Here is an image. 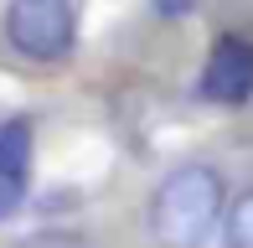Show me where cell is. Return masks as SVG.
Here are the masks:
<instances>
[{
	"label": "cell",
	"mask_w": 253,
	"mask_h": 248,
	"mask_svg": "<svg viewBox=\"0 0 253 248\" xmlns=\"http://www.w3.org/2000/svg\"><path fill=\"white\" fill-rule=\"evenodd\" d=\"M197 93L217 109H238L253 98V41L238 37V31H222L212 41L202 62V78H197Z\"/></svg>",
	"instance_id": "cell-3"
},
{
	"label": "cell",
	"mask_w": 253,
	"mask_h": 248,
	"mask_svg": "<svg viewBox=\"0 0 253 248\" xmlns=\"http://www.w3.org/2000/svg\"><path fill=\"white\" fill-rule=\"evenodd\" d=\"M5 41L26 62H62L78 47V10L73 0H10L5 5Z\"/></svg>",
	"instance_id": "cell-2"
},
{
	"label": "cell",
	"mask_w": 253,
	"mask_h": 248,
	"mask_svg": "<svg viewBox=\"0 0 253 248\" xmlns=\"http://www.w3.org/2000/svg\"><path fill=\"white\" fill-rule=\"evenodd\" d=\"M222 243L227 248H253V186L227 202V212H222Z\"/></svg>",
	"instance_id": "cell-4"
},
{
	"label": "cell",
	"mask_w": 253,
	"mask_h": 248,
	"mask_svg": "<svg viewBox=\"0 0 253 248\" xmlns=\"http://www.w3.org/2000/svg\"><path fill=\"white\" fill-rule=\"evenodd\" d=\"M227 186L222 171L207 161L170 165L150 191V238L155 248H207L212 233L222 228Z\"/></svg>",
	"instance_id": "cell-1"
},
{
	"label": "cell",
	"mask_w": 253,
	"mask_h": 248,
	"mask_svg": "<svg viewBox=\"0 0 253 248\" xmlns=\"http://www.w3.org/2000/svg\"><path fill=\"white\" fill-rule=\"evenodd\" d=\"M150 5H155V16H166V21H186V16H197L202 0H150Z\"/></svg>",
	"instance_id": "cell-6"
},
{
	"label": "cell",
	"mask_w": 253,
	"mask_h": 248,
	"mask_svg": "<svg viewBox=\"0 0 253 248\" xmlns=\"http://www.w3.org/2000/svg\"><path fill=\"white\" fill-rule=\"evenodd\" d=\"M26 191H31V176H21V171H0V222H10L21 207H26Z\"/></svg>",
	"instance_id": "cell-5"
}]
</instances>
